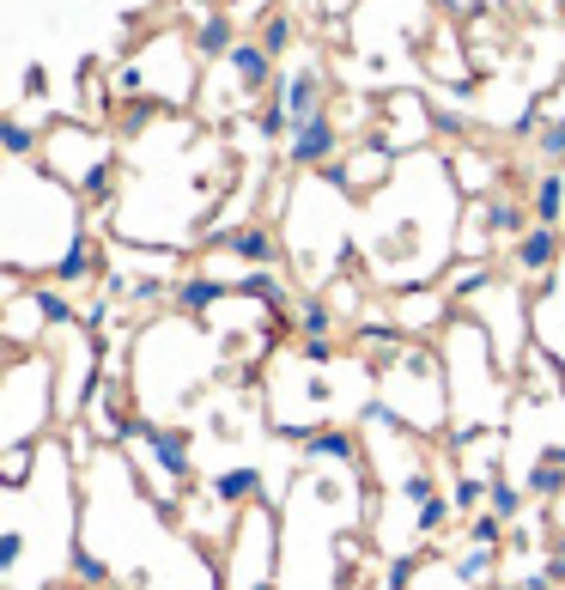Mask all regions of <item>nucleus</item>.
Instances as JSON below:
<instances>
[{"instance_id": "f257e3e1", "label": "nucleus", "mask_w": 565, "mask_h": 590, "mask_svg": "<svg viewBox=\"0 0 565 590\" xmlns=\"http://www.w3.org/2000/svg\"><path fill=\"white\" fill-rule=\"evenodd\" d=\"M335 153H341V128H335L329 110L310 116V123H298L292 140H286V158L298 165V171H322V165H335Z\"/></svg>"}, {"instance_id": "f03ea898", "label": "nucleus", "mask_w": 565, "mask_h": 590, "mask_svg": "<svg viewBox=\"0 0 565 590\" xmlns=\"http://www.w3.org/2000/svg\"><path fill=\"white\" fill-rule=\"evenodd\" d=\"M128 433H134L140 445L158 457V469H165L170 482H189V463H195V438H189L183 426H128Z\"/></svg>"}, {"instance_id": "7ed1b4c3", "label": "nucleus", "mask_w": 565, "mask_h": 590, "mask_svg": "<svg viewBox=\"0 0 565 590\" xmlns=\"http://www.w3.org/2000/svg\"><path fill=\"white\" fill-rule=\"evenodd\" d=\"M274 104H280V116H286L292 128L298 123H310V116H322V74L317 67H298V74H286L280 79V92H274Z\"/></svg>"}, {"instance_id": "20e7f679", "label": "nucleus", "mask_w": 565, "mask_h": 590, "mask_svg": "<svg viewBox=\"0 0 565 590\" xmlns=\"http://www.w3.org/2000/svg\"><path fill=\"white\" fill-rule=\"evenodd\" d=\"M231 62V79H237V92L244 98H261L274 86V55L261 49V37H237V49L226 55Z\"/></svg>"}, {"instance_id": "39448f33", "label": "nucleus", "mask_w": 565, "mask_h": 590, "mask_svg": "<svg viewBox=\"0 0 565 590\" xmlns=\"http://www.w3.org/2000/svg\"><path fill=\"white\" fill-rule=\"evenodd\" d=\"M553 256H560V232H553V226H529V232L511 244V262H517L523 274H548Z\"/></svg>"}, {"instance_id": "423d86ee", "label": "nucleus", "mask_w": 565, "mask_h": 590, "mask_svg": "<svg viewBox=\"0 0 565 590\" xmlns=\"http://www.w3.org/2000/svg\"><path fill=\"white\" fill-rule=\"evenodd\" d=\"M231 49H237V25H231V13H207L195 25V62H226Z\"/></svg>"}, {"instance_id": "0eeeda50", "label": "nucleus", "mask_w": 565, "mask_h": 590, "mask_svg": "<svg viewBox=\"0 0 565 590\" xmlns=\"http://www.w3.org/2000/svg\"><path fill=\"white\" fill-rule=\"evenodd\" d=\"M305 463H359V438L329 426V433H305Z\"/></svg>"}, {"instance_id": "6e6552de", "label": "nucleus", "mask_w": 565, "mask_h": 590, "mask_svg": "<svg viewBox=\"0 0 565 590\" xmlns=\"http://www.w3.org/2000/svg\"><path fill=\"white\" fill-rule=\"evenodd\" d=\"M480 226H487V244L492 238H523L529 232V214H523V202H511V195H492V202L480 207Z\"/></svg>"}, {"instance_id": "1a4fd4ad", "label": "nucleus", "mask_w": 565, "mask_h": 590, "mask_svg": "<svg viewBox=\"0 0 565 590\" xmlns=\"http://www.w3.org/2000/svg\"><path fill=\"white\" fill-rule=\"evenodd\" d=\"M219 244H226L237 262H274V256H280V244H274L268 226H237V232H226Z\"/></svg>"}, {"instance_id": "9d476101", "label": "nucleus", "mask_w": 565, "mask_h": 590, "mask_svg": "<svg viewBox=\"0 0 565 590\" xmlns=\"http://www.w3.org/2000/svg\"><path fill=\"white\" fill-rule=\"evenodd\" d=\"M219 298H226V286H219V280H177L170 305H177L183 317H207V311L219 305Z\"/></svg>"}, {"instance_id": "9b49d317", "label": "nucleus", "mask_w": 565, "mask_h": 590, "mask_svg": "<svg viewBox=\"0 0 565 590\" xmlns=\"http://www.w3.org/2000/svg\"><path fill=\"white\" fill-rule=\"evenodd\" d=\"M256 482H261L256 469H226V475H214V499L226 512L231 505H249V499H256Z\"/></svg>"}, {"instance_id": "f8f14e48", "label": "nucleus", "mask_w": 565, "mask_h": 590, "mask_svg": "<svg viewBox=\"0 0 565 590\" xmlns=\"http://www.w3.org/2000/svg\"><path fill=\"white\" fill-rule=\"evenodd\" d=\"M560 207H565V183L548 171L541 183H535V195H529V214H535V226H553V219H560Z\"/></svg>"}, {"instance_id": "ddd939ff", "label": "nucleus", "mask_w": 565, "mask_h": 590, "mask_svg": "<svg viewBox=\"0 0 565 590\" xmlns=\"http://www.w3.org/2000/svg\"><path fill=\"white\" fill-rule=\"evenodd\" d=\"M92 268H98V262H92V238L79 232L74 244H67V256L55 262V280H62V286H74V280H86Z\"/></svg>"}, {"instance_id": "4468645a", "label": "nucleus", "mask_w": 565, "mask_h": 590, "mask_svg": "<svg viewBox=\"0 0 565 590\" xmlns=\"http://www.w3.org/2000/svg\"><path fill=\"white\" fill-rule=\"evenodd\" d=\"M560 487H565V451H553V457H541V463L529 469V493L553 499Z\"/></svg>"}, {"instance_id": "2eb2a0df", "label": "nucleus", "mask_w": 565, "mask_h": 590, "mask_svg": "<svg viewBox=\"0 0 565 590\" xmlns=\"http://www.w3.org/2000/svg\"><path fill=\"white\" fill-rule=\"evenodd\" d=\"M487 499H492V482H480V475H457V487H450L457 512H487Z\"/></svg>"}, {"instance_id": "dca6fc26", "label": "nucleus", "mask_w": 565, "mask_h": 590, "mask_svg": "<svg viewBox=\"0 0 565 590\" xmlns=\"http://www.w3.org/2000/svg\"><path fill=\"white\" fill-rule=\"evenodd\" d=\"M74 585L104 590V585H110V560H104V554H92V548H74Z\"/></svg>"}, {"instance_id": "f3484780", "label": "nucleus", "mask_w": 565, "mask_h": 590, "mask_svg": "<svg viewBox=\"0 0 565 590\" xmlns=\"http://www.w3.org/2000/svg\"><path fill=\"white\" fill-rule=\"evenodd\" d=\"M292 37H298V25H292V13H268V25H261V49H268V55H286L292 49Z\"/></svg>"}, {"instance_id": "a211bd4d", "label": "nucleus", "mask_w": 565, "mask_h": 590, "mask_svg": "<svg viewBox=\"0 0 565 590\" xmlns=\"http://www.w3.org/2000/svg\"><path fill=\"white\" fill-rule=\"evenodd\" d=\"M487 512H499L504 524L523 512V487L517 482H504V475H492V499H487Z\"/></svg>"}, {"instance_id": "6ab92c4d", "label": "nucleus", "mask_w": 565, "mask_h": 590, "mask_svg": "<svg viewBox=\"0 0 565 590\" xmlns=\"http://www.w3.org/2000/svg\"><path fill=\"white\" fill-rule=\"evenodd\" d=\"M468 542L474 548H499L504 542V517L499 512H474L468 517Z\"/></svg>"}, {"instance_id": "aec40b11", "label": "nucleus", "mask_w": 565, "mask_h": 590, "mask_svg": "<svg viewBox=\"0 0 565 590\" xmlns=\"http://www.w3.org/2000/svg\"><path fill=\"white\" fill-rule=\"evenodd\" d=\"M298 329H305V342H322V335L335 329V317H329V305H317V298H305V305H298Z\"/></svg>"}, {"instance_id": "412c9836", "label": "nucleus", "mask_w": 565, "mask_h": 590, "mask_svg": "<svg viewBox=\"0 0 565 590\" xmlns=\"http://www.w3.org/2000/svg\"><path fill=\"white\" fill-rule=\"evenodd\" d=\"M450 512H457L450 499H432V505H420V536H444V529H450Z\"/></svg>"}, {"instance_id": "4be33fe9", "label": "nucleus", "mask_w": 565, "mask_h": 590, "mask_svg": "<svg viewBox=\"0 0 565 590\" xmlns=\"http://www.w3.org/2000/svg\"><path fill=\"white\" fill-rule=\"evenodd\" d=\"M25 469H31V451H7V463H0V475H7V493H18V487H25Z\"/></svg>"}, {"instance_id": "5701e85b", "label": "nucleus", "mask_w": 565, "mask_h": 590, "mask_svg": "<svg viewBox=\"0 0 565 590\" xmlns=\"http://www.w3.org/2000/svg\"><path fill=\"white\" fill-rule=\"evenodd\" d=\"M480 280H487V262H468V268H457V274H450V286H444V293H457V298H468L474 286H480Z\"/></svg>"}, {"instance_id": "b1692460", "label": "nucleus", "mask_w": 565, "mask_h": 590, "mask_svg": "<svg viewBox=\"0 0 565 590\" xmlns=\"http://www.w3.org/2000/svg\"><path fill=\"white\" fill-rule=\"evenodd\" d=\"M0 134H7V153H13V158H25V153L37 146V140H31V128L18 123V116H7V128H0Z\"/></svg>"}, {"instance_id": "393cba45", "label": "nucleus", "mask_w": 565, "mask_h": 590, "mask_svg": "<svg viewBox=\"0 0 565 590\" xmlns=\"http://www.w3.org/2000/svg\"><path fill=\"white\" fill-rule=\"evenodd\" d=\"M487 573H492V548H474V554L462 560V578H468V585H480Z\"/></svg>"}, {"instance_id": "a878e982", "label": "nucleus", "mask_w": 565, "mask_h": 590, "mask_svg": "<svg viewBox=\"0 0 565 590\" xmlns=\"http://www.w3.org/2000/svg\"><path fill=\"white\" fill-rule=\"evenodd\" d=\"M541 158H565V116L541 128Z\"/></svg>"}, {"instance_id": "bb28decb", "label": "nucleus", "mask_w": 565, "mask_h": 590, "mask_svg": "<svg viewBox=\"0 0 565 590\" xmlns=\"http://www.w3.org/2000/svg\"><path fill=\"white\" fill-rule=\"evenodd\" d=\"M408 578H413V560L401 554V560H389V573H383V590H408Z\"/></svg>"}, {"instance_id": "cd10ccee", "label": "nucleus", "mask_w": 565, "mask_h": 590, "mask_svg": "<svg viewBox=\"0 0 565 590\" xmlns=\"http://www.w3.org/2000/svg\"><path fill=\"white\" fill-rule=\"evenodd\" d=\"M553 573H560V585H565V536L553 542Z\"/></svg>"}]
</instances>
